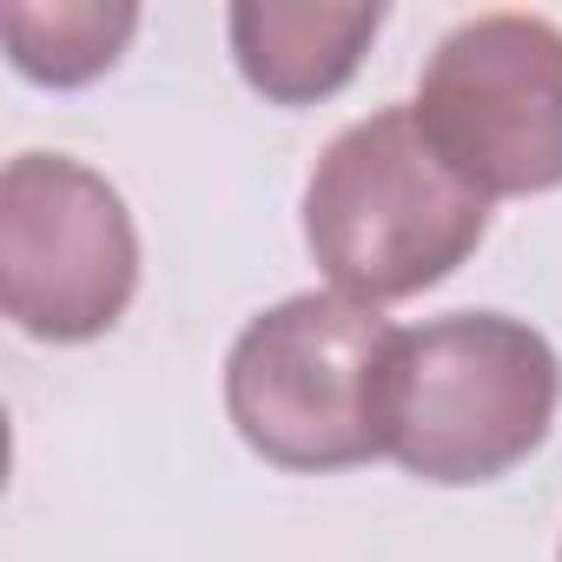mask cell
Returning a JSON list of instances; mask_svg holds the SVG:
<instances>
[{
  "label": "cell",
  "mask_w": 562,
  "mask_h": 562,
  "mask_svg": "<svg viewBox=\"0 0 562 562\" xmlns=\"http://www.w3.org/2000/svg\"><path fill=\"white\" fill-rule=\"evenodd\" d=\"M139 292L126 199L67 153H21L0 172V305L27 338L87 345Z\"/></svg>",
  "instance_id": "obj_5"
},
{
  "label": "cell",
  "mask_w": 562,
  "mask_h": 562,
  "mask_svg": "<svg viewBox=\"0 0 562 562\" xmlns=\"http://www.w3.org/2000/svg\"><path fill=\"white\" fill-rule=\"evenodd\" d=\"M232 27V54H238V74L278 100V106H312V100H331L358 60L371 54L378 27H384V8L371 0H238L225 14Z\"/></svg>",
  "instance_id": "obj_6"
},
{
  "label": "cell",
  "mask_w": 562,
  "mask_h": 562,
  "mask_svg": "<svg viewBox=\"0 0 562 562\" xmlns=\"http://www.w3.org/2000/svg\"><path fill=\"white\" fill-rule=\"evenodd\" d=\"M139 27V8H100V0H54V8H27L8 0L0 8V34L27 80L41 87H87L100 80Z\"/></svg>",
  "instance_id": "obj_7"
},
{
  "label": "cell",
  "mask_w": 562,
  "mask_h": 562,
  "mask_svg": "<svg viewBox=\"0 0 562 562\" xmlns=\"http://www.w3.org/2000/svg\"><path fill=\"white\" fill-rule=\"evenodd\" d=\"M490 232V199L424 139L411 106L345 126L305 179V245L358 305H397L450 278Z\"/></svg>",
  "instance_id": "obj_1"
},
{
  "label": "cell",
  "mask_w": 562,
  "mask_h": 562,
  "mask_svg": "<svg viewBox=\"0 0 562 562\" xmlns=\"http://www.w3.org/2000/svg\"><path fill=\"white\" fill-rule=\"evenodd\" d=\"M397 325L338 292H299L251 318L225 358V411L278 470H351L391 457Z\"/></svg>",
  "instance_id": "obj_2"
},
{
  "label": "cell",
  "mask_w": 562,
  "mask_h": 562,
  "mask_svg": "<svg viewBox=\"0 0 562 562\" xmlns=\"http://www.w3.org/2000/svg\"><path fill=\"white\" fill-rule=\"evenodd\" d=\"M562 364L549 338L503 312H450L397 338L391 457L424 483H490L555 424Z\"/></svg>",
  "instance_id": "obj_3"
},
{
  "label": "cell",
  "mask_w": 562,
  "mask_h": 562,
  "mask_svg": "<svg viewBox=\"0 0 562 562\" xmlns=\"http://www.w3.org/2000/svg\"><path fill=\"white\" fill-rule=\"evenodd\" d=\"M417 126L483 199L562 186V27L476 14L450 27L417 80Z\"/></svg>",
  "instance_id": "obj_4"
}]
</instances>
